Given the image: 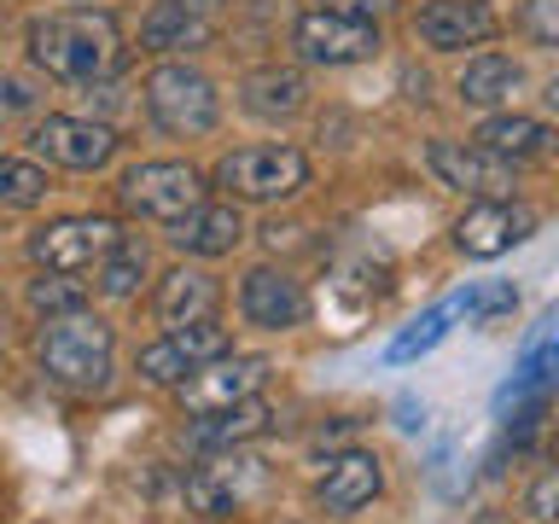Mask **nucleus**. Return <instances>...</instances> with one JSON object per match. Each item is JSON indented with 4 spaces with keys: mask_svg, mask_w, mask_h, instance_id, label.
Masks as SVG:
<instances>
[{
    "mask_svg": "<svg viewBox=\"0 0 559 524\" xmlns=\"http://www.w3.org/2000/svg\"><path fill=\"white\" fill-rule=\"evenodd\" d=\"M29 59L59 82H99L122 59V29L111 12H87V7L47 12L29 24Z\"/></svg>",
    "mask_w": 559,
    "mask_h": 524,
    "instance_id": "nucleus-1",
    "label": "nucleus"
},
{
    "mask_svg": "<svg viewBox=\"0 0 559 524\" xmlns=\"http://www.w3.org/2000/svg\"><path fill=\"white\" fill-rule=\"evenodd\" d=\"M35 356H41V373L52 384H64V391H76V396H94V391L111 384L117 338H111V326H105L99 314L70 309V314H52V321L41 326Z\"/></svg>",
    "mask_w": 559,
    "mask_h": 524,
    "instance_id": "nucleus-2",
    "label": "nucleus"
},
{
    "mask_svg": "<svg viewBox=\"0 0 559 524\" xmlns=\"http://www.w3.org/2000/svg\"><path fill=\"white\" fill-rule=\"evenodd\" d=\"M216 187L245 204H280L309 187V157L297 146H239L216 164Z\"/></svg>",
    "mask_w": 559,
    "mask_h": 524,
    "instance_id": "nucleus-3",
    "label": "nucleus"
},
{
    "mask_svg": "<svg viewBox=\"0 0 559 524\" xmlns=\"http://www.w3.org/2000/svg\"><path fill=\"white\" fill-rule=\"evenodd\" d=\"M146 117L157 122L164 134H210L222 122V99H216V82L192 64H157L146 76Z\"/></svg>",
    "mask_w": 559,
    "mask_h": 524,
    "instance_id": "nucleus-4",
    "label": "nucleus"
},
{
    "mask_svg": "<svg viewBox=\"0 0 559 524\" xmlns=\"http://www.w3.org/2000/svg\"><path fill=\"white\" fill-rule=\"evenodd\" d=\"M117 245H122V227L111 216H59V222H47L29 234V257L52 274H87V269H99Z\"/></svg>",
    "mask_w": 559,
    "mask_h": 524,
    "instance_id": "nucleus-5",
    "label": "nucleus"
},
{
    "mask_svg": "<svg viewBox=\"0 0 559 524\" xmlns=\"http://www.w3.org/2000/svg\"><path fill=\"white\" fill-rule=\"evenodd\" d=\"M117 199L134 210V216L152 222H181L192 204H204V175L192 164H175V157H157V164H134L122 175Z\"/></svg>",
    "mask_w": 559,
    "mask_h": 524,
    "instance_id": "nucleus-6",
    "label": "nucleus"
},
{
    "mask_svg": "<svg viewBox=\"0 0 559 524\" xmlns=\"http://www.w3.org/2000/svg\"><path fill=\"white\" fill-rule=\"evenodd\" d=\"M426 169L443 187L466 192V199H513V187H519V164L484 152L478 140H472V146H461V140H431V146H426Z\"/></svg>",
    "mask_w": 559,
    "mask_h": 524,
    "instance_id": "nucleus-7",
    "label": "nucleus"
},
{
    "mask_svg": "<svg viewBox=\"0 0 559 524\" xmlns=\"http://www.w3.org/2000/svg\"><path fill=\"white\" fill-rule=\"evenodd\" d=\"M262 379H269V361L262 356H216V361L192 367V373L175 384V396H181V408L192 419H204V414L234 408V402H251L262 391Z\"/></svg>",
    "mask_w": 559,
    "mask_h": 524,
    "instance_id": "nucleus-8",
    "label": "nucleus"
},
{
    "mask_svg": "<svg viewBox=\"0 0 559 524\" xmlns=\"http://www.w3.org/2000/svg\"><path fill=\"white\" fill-rule=\"evenodd\" d=\"M292 47L309 64H361L384 47L373 17H338V12H304L292 29Z\"/></svg>",
    "mask_w": 559,
    "mask_h": 524,
    "instance_id": "nucleus-9",
    "label": "nucleus"
},
{
    "mask_svg": "<svg viewBox=\"0 0 559 524\" xmlns=\"http://www.w3.org/2000/svg\"><path fill=\"white\" fill-rule=\"evenodd\" d=\"M414 35L431 52H466L501 35V12L489 0H426L414 12Z\"/></svg>",
    "mask_w": 559,
    "mask_h": 524,
    "instance_id": "nucleus-10",
    "label": "nucleus"
},
{
    "mask_svg": "<svg viewBox=\"0 0 559 524\" xmlns=\"http://www.w3.org/2000/svg\"><path fill=\"white\" fill-rule=\"evenodd\" d=\"M536 234V210L531 204H513V199H478V204H466V216L454 222V251H466V257H501V251H513L519 239H531Z\"/></svg>",
    "mask_w": 559,
    "mask_h": 524,
    "instance_id": "nucleus-11",
    "label": "nucleus"
},
{
    "mask_svg": "<svg viewBox=\"0 0 559 524\" xmlns=\"http://www.w3.org/2000/svg\"><path fill=\"white\" fill-rule=\"evenodd\" d=\"M29 146L47 157V164H59V169H105L117 157V134L105 129V122H87V117H41L29 129Z\"/></svg>",
    "mask_w": 559,
    "mask_h": 524,
    "instance_id": "nucleus-12",
    "label": "nucleus"
},
{
    "mask_svg": "<svg viewBox=\"0 0 559 524\" xmlns=\"http://www.w3.org/2000/svg\"><path fill=\"white\" fill-rule=\"evenodd\" d=\"M239 314L262 332H292V326L309 321V297L292 274H280L262 262V269H251L239 279Z\"/></svg>",
    "mask_w": 559,
    "mask_h": 524,
    "instance_id": "nucleus-13",
    "label": "nucleus"
},
{
    "mask_svg": "<svg viewBox=\"0 0 559 524\" xmlns=\"http://www.w3.org/2000/svg\"><path fill=\"white\" fill-rule=\"evenodd\" d=\"M379 489H384V472H379V454H367V449H344V454H332L326 472H321V484H314V501L326 507V513H361L367 501H379Z\"/></svg>",
    "mask_w": 559,
    "mask_h": 524,
    "instance_id": "nucleus-14",
    "label": "nucleus"
},
{
    "mask_svg": "<svg viewBox=\"0 0 559 524\" xmlns=\"http://www.w3.org/2000/svg\"><path fill=\"white\" fill-rule=\"evenodd\" d=\"M216 309H222V286L210 274L199 269H175L157 279V297H152V314H157V326H199V321H216Z\"/></svg>",
    "mask_w": 559,
    "mask_h": 524,
    "instance_id": "nucleus-15",
    "label": "nucleus"
},
{
    "mask_svg": "<svg viewBox=\"0 0 559 524\" xmlns=\"http://www.w3.org/2000/svg\"><path fill=\"white\" fill-rule=\"evenodd\" d=\"M175 227V245L192 257H227L234 245L245 239V216H239V204H192L181 222H169Z\"/></svg>",
    "mask_w": 559,
    "mask_h": 524,
    "instance_id": "nucleus-16",
    "label": "nucleus"
},
{
    "mask_svg": "<svg viewBox=\"0 0 559 524\" xmlns=\"http://www.w3.org/2000/svg\"><path fill=\"white\" fill-rule=\"evenodd\" d=\"M478 146L507 157V164H531V157L559 152V129H548V122H536V117H519V111H496L478 129Z\"/></svg>",
    "mask_w": 559,
    "mask_h": 524,
    "instance_id": "nucleus-17",
    "label": "nucleus"
},
{
    "mask_svg": "<svg viewBox=\"0 0 559 524\" xmlns=\"http://www.w3.org/2000/svg\"><path fill=\"white\" fill-rule=\"evenodd\" d=\"M519 87H524L519 59H507V52H478V59H466L454 94H461V105H478V111H501Z\"/></svg>",
    "mask_w": 559,
    "mask_h": 524,
    "instance_id": "nucleus-18",
    "label": "nucleus"
},
{
    "mask_svg": "<svg viewBox=\"0 0 559 524\" xmlns=\"http://www.w3.org/2000/svg\"><path fill=\"white\" fill-rule=\"evenodd\" d=\"M304 76L297 70H251L245 76V111L251 117H292V111H304Z\"/></svg>",
    "mask_w": 559,
    "mask_h": 524,
    "instance_id": "nucleus-19",
    "label": "nucleus"
},
{
    "mask_svg": "<svg viewBox=\"0 0 559 524\" xmlns=\"http://www.w3.org/2000/svg\"><path fill=\"white\" fill-rule=\"evenodd\" d=\"M210 41V17H192L181 7H169V0H157L146 12V24H140V47L146 52H175V47H204Z\"/></svg>",
    "mask_w": 559,
    "mask_h": 524,
    "instance_id": "nucleus-20",
    "label": "nucleus"
},
{
    "mask_svg": "<svg viewBox=\"0 0 559 524\" xmlns=\"http://www.w3.org/2000/svg\"><path fill=\"white\" fill-rule=\"evenodd\" d=\"M269 402H234V408H222V414H204V426L192 431L199 443H210V449H227V443H245V437H262L269 431Z\"/></svg>",
    "mask_w": 559,
    "mask_h": 524,
    "instance_id": "nucleus-21",
    "label": "nucleus"
},
{
    "mask_svg": "<svg viewBox=\"0 0 559 524\" xmlns=\"http://www.w3.org/2000/svg\"><path fill=\"white\" fill-rule=\"evenodd\" d=\"M47 199V169L24 157H0V210H29Z\"/></svg>",
    "mask_w": 559,
    "mask_h": 524,
    "instance_id": "nucleus-22",
    "label": "nucleus"
},
{
    "mask_svg": "<svg viewBox=\"0 0 559 524\" xmlns=\"http://www.w3.org/2000/svg\"><path fill=\"white\" fill-rule=\"evenodd\" d=\"M454 314H461V309H454V297H449V303H437L431 314H419V321L391 344V361H414V356H426V349H437V344L449 338V321H454Z\"/></svg>",
    "mask_w": 559,
    "mask_h": 524,
    "instance_id": "nucleus-23",
    "label": "nucleus"
},
{
    "mask_svg": "<svg viewBox=\"0 0 559 524\" xmlns=\"http://www.w3.org/2000/svg\"><path fill=\"white\" fill-rule=\"evenodd\" d=\"M87 297H82V286H76V274H52V269H41L29 279V309L35 314H70V309H82Z\"/></svg>",
    "mask_w": 559,
    "mask_h": 524,
    "instance_id": "nucleus-24",
    "label": "nucleus"
},
{
    "mask_svg": "<svg viewBox=\"0 0 559 524\" xmlns=\"http://www.w3.org/2000/svg\"><path fill=\"white\" fill-rule=\"evenodd\" d=\"M140 279H146V251L122 239L117 251L99 262V291H105V297H134Z\"/></svg>",
    "mask_w": 559,
    "mask_h": 524,
    "instance_id": "nucleus-25",
    "label": "nucleus"
},
{
    "mask_svg": "<svg viewBox=\"0 0 559 524\" xmlns=\"http://www.w3.org/2000/svg\"><path fill=\"white\" fill-rule=\"evenodd\" d=\"M134 367H140V379H146V384H164V391H175V384H181V379L192 373L187 349L175 344V338H157V344H146Z\"/></svg>",
    "mask_w": 559,
    "mask_h": 524,
    "instance_id": "nucleus-26",
    "label": "nucleus"
},
{
    "mask_svg": "<svg viewBox=\"0 0 559 524\" xmlns=\"http://www.w3.org/2000/svg\"><path fill=\"white\" fill-rule=\"evenodd\" d=\"M519 29L536 47H559V0H524L519 7Z\"/></svg>",
    "mask_w": 559,
    "mask_h": 524,
    "instance_id": "nucleus-27",
    "label": "nucleus"
},
{
    "mask_svg": "<svg viewBox=\"0 0 559 524\" xmlns=\"http://www.w3.org/2000/svg\"><path fill=\"white\" fill-rule=\"evenodd\" d=\"M524 513L542 519V524H559V466H548L531 489H524Z\"/></svg>",
    "mask_w": 559,
    "mask_h": 524,
    "instance_id": "nucleus-28",
    "label": "nucleus"
},
{
    "mask_svg": "<svg viewBox=\"0 0 559 524\" xmlns=\"http://www.w3.org/2000/svg\"><path fill=\"white\" fill-rule=\"evenodd\" d=\"M384 0H314V12H338V17H379Z\"/></svg>",
    "mask_w": 559,
    "mask_h": 524,
    "instance_id": "nucleus-29",
    "label": "nucleus"
},
{
    "mask_svg": "<svg viewBox=\"0 0 559 524\" xmlns=\"http://www.w3.org/2000/svg\"><path fill=\"white\" fill-rule=\"evenodd\" d=\"M396 414H402V419H396V426H402V431H426V402H414V396H402V402H396Z\"/></svg>",
    "mask_w": 559,
    "mask_h": 524,
    "instance_id": "nucleus-30",
    "label": "nucleus"
},
{
    "mask_svg": "<svg viewBox=\"0 0 559 524\" xmlns=\"http://www.w3.org/2000/svg\"><path fill=\"white\" fill-rule=\"evenodd\" d=\"M169 7H181L192 17H210V12H222V0H169Z\"/></svg>",
    "mask_w": 559,
    "mask_h": 524,
    "instance_id": "nucleus-31",
    "label": "nucleus"
},
{
    "mask_svg": "<svg viewBox=\"0 0 559 524\" xmlns=\"http://www.w3.org/2000/svg\"><path fill=\"white\" fill-rule=\"evenodd\" d=\"M542 99H548V111H554V117H559V76H554V82H548V94H542Z\"/></svg>",
    "mask_w": 559,
    "mask_h": 524,
    "instance_id": "nucleus-32",
    "label": "nucleus"
},
{
    "mask_svg": "<svg viewBox=\"0 0 559 524\" xmlns=\"http://www.w3.org/2000/svg\"><path fill=\"white\" fill-rule=\"evenodd\" d=\"M542 326H548V338H559V303L548 309V321H542Z\"/></svg>",
    "mask_w": 559,
    "mask_h": 524,
    "instance_id": "nucleus-33",
    "label": "nucleus"
}]
</instances>
